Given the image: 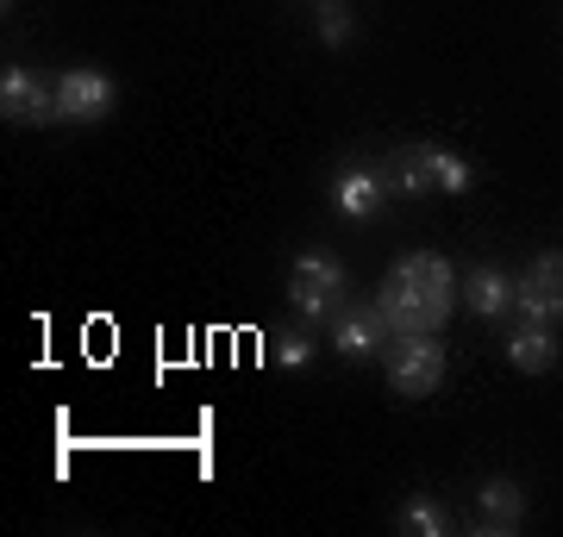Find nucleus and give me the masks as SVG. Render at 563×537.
<instances>
[{"mask_svg":"<svg viewBox=\"0 0 563 537\" xmlns=\"http://www.w3.org/2000/svg\"><path fill=\"white\" fill-rule=\"evenodd\" d=\"M457 313V276L451 262L432 257V250H413L407 262H395L376 294V318H383L395 338H413V332H439L444 318Z\"/></svg>","mask_w":563,"mask_h":537,"instance_id":"1","label":"nucleus"},{"mask_svg":"<svg viewBox=\"0 0 563 537\" xmlns=\"http://www.w3.org/2000/svg\"><path fill=\"white\" fill-rule=\"evenodd\" d=\"M388 357V388L407 400L432 394L444 381V344L439 332H413V338H395V350H383Z\"/></svg>","mask_w":563,"mask_h":537,"instance_id":"2","label":"nucleus"},{"mask_svg":"<svg viewBox=\"0 0 563 537\" xmlns=\"http://www.w3.org/2000/svg\"><path fill=\"white\" fill-rule=\"evenodd\" d=\"M288 300H295V313L325 318L344 300V262L325 257V250H301L295 257V276H288Z\"/></svg>","mask_w":563,"mask_h":537,"instance_id":"3","label":"nucleus"},{"mask_svg":"<svg viewBox=\"0 0 563 537\" xmlns=\"http://www.w3.org/2000/svg\"><path fill=\"white\" fill-rule=\"evenodd\" d=\"M514 313L526 325H558L563 318V250H544L520 281H514Z\"/></svg>","mask_w":563,"mask_h":537,"instance_id":"4","label":"nucleus"},{"mask_svg":"<svg viewBox=\"0 0 563 537\" xmlns=\"http://www.w3.org/2000/svg\"><path fill=\"white\" fill-rule=\"evenodd\" d=\"M113 113V81L101 69H69L57 81V120H107Z\"/></svg>","mask_w":563,"mask_h":537,"instance_id":"5","label":"nucleus"},{"mask_svg":"<svg viewBox=\"0 0 563 537\" xmlns=\"http://www.w3.org/2000/svg\"><path fill=\"white\" fill-rule=\"evenodd\" d=\"M0 113L7 120H57V88H44L32 69H7L0 76Z\"/></svg>","mask_w":563,"mask_h":537,"instance_id":"6","label":"nucleus"},{"mask_svg":"<svg viewBox=\"0 0 563 537\" xmlns=\"http://www.w3.org/2000/svg\"><path fill=\"white\" fill-rule=\"evenodd\" d=\"M383 194H388V176L383 169H344L332 200H339L344 220H376L383 213Z\"/></svg>","mask_w":563,"mask_h":537,"instance_id":"7","label":"nucleus"},{"mask_svg":"<svg viewBox=\"0 0 563 537\" xmlns=\"http://www.w3.org/2000/svg\"><path fill=\"white\" fill-rule=\"evenodd\" d=\"M463 306H470L476 318H501L507 306H514V281H507L495 262H476L470 281H463Z\"/></svg>","mask_w":563,"mask_h":537,"instance_id":"8","label":"nucleus"},{"mask_svg":"<svg viewBox=\"0 0 563 537\" xmlns=\"http://www.w3.org/2000/svg\"><path fill=\"white\" fill-rule=\"evenodd\" d=\"M476 513H483V532H514L526 518V494L514 488V481H483V494H476Z\"/></svg>","mask_w":563,"mask_h":537,"instance_id":"9","label":"nucleus"},{"mask_svg":"<svg viewBox=\"0 0 563 537\" xmlns=\"http://www.w3.org/2000/svg\"><path fill=\"white\" fill-rule=\"evenodd\" d=\"M383 318H376V306H369V313H344L339 318V332H332V350H339V357H376V350H383Z\"/></svg>","mask_w":563,"mask_h":537,"instance_id":"10","label":"nucleus"},{"mask_svg":"<svg viewBox=\"0 0 563 537\" xmlns=\"http://www.w3.org/2000/svg\"><path fill=\"white\" fill-rule=\"evenodd\" d=\"M507 362H514V369H526V376H544V369L558 362L551 325H526V332H514V338H507Z\"/></svg>","mask_w":563,"mask_h":537,"instance_id":"11","label":"nucleus"},{"mask_svg":"<svg viewBox=\"0 0 563 537\" xmlns=\"http://www.w3.org/2000/svg\"><path fill=\"white\" fill-rule=\"evenodd\" d=\"M420 163H426V181H432L439 194H463V188L476 181V169L463 157H451V150H439V144H420Z\"/></svg>","mask_w":563,"mask_h":537,"instance_id":"12","label":"nucleus"},{"mask_svg":"<svg viewBox=\"0 0 563 537\" xmlns=\"http://www.w3.org/2000/svg\"><path fill=\"white\" fill-rule=\"evenodd\" d=\"M401 532H413V537H444L451 525H444V513H439L426 494H413V500L401 506Z\"/></svg>","mask_w":563,"mask_h":537,"instance_id":"13","label":"nucleus"},{"mask_svg":"<svg viewBox=\"0 0 563 537\" xmlns=\"http://www.w3.org/2000/svg\"><path fill=\"white\" fill-rule=\"evenodd\" d=\"M320 38H325V44H344V38H351V13H344L339 0H320Z\"/></svg>","mask_w":563,"mask_h":537,"instance_id":"14","label":"nucleus"},{"mask_svg":"<svg viewBox=\"0 0 563 537\" xmlns=\"http://www.w3.org/2000/svg\"><path fill=\"white\" fill-rule=\"evenodd\" d=\"M307 357H313V344H307L301 332H282V338H276V362H282V369H307Z\"/></svg>","mask_w":563,"mask_h":537,"instance_id":"15","label":"nucleus"}]
</instances>
